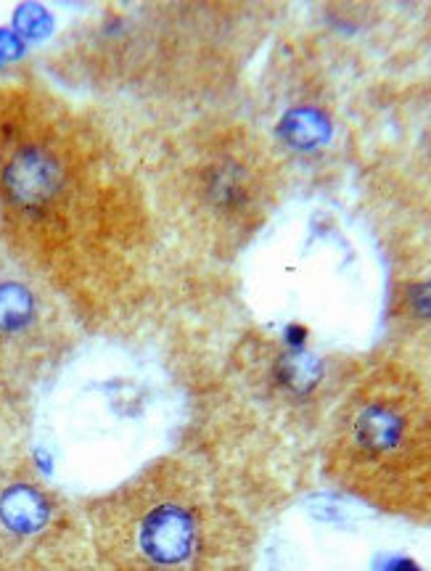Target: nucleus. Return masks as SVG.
<instances>
[{
	"instance_id": "7ed1b4c3",
	"label": "nucleus",
	"mask_w": 431,
	"mask_h": 571,
	"mask_svg": "<svg viewBox=\"0 0 431 571\" xmlns=\"http://www.w3.org/2000/svg\"><path fill=\"white\" fill-rule=\"evenodd\" d=\"M326 471L344 492L431 524V392L402 365L357 381L336 410Z\"/></svg>"
},
{
	"instance_id": "20e7f679",
	"label": "nucleus",
	"mask_w": 431,
	"mask_h": 571,
	"mask_svg": "<svg viewBox=\"0 0 431 571\" xmlns=\"http://www.w3.org/2000/svg\"><path fill=\"white\" fill-rule=\"evenodd\" d=\"M215 6L114 8L80 24L59 51L64 77L101 93L191 96L231 64Z\"/></svg>"
},
{
	"instance_id": "39448f33",
	"label": "nucleus",
	"mask_w": 431,
	"mask_h": 571,
	"mask_svg": "<svg viewBox=\"0 0 431 571\" xmlns=\"http://www.w3.org/2000/svg\"><path fill=\"white\" fill-rule=\"evenodd\" d=\"M278 167L241 122L204 119L167 156L164 199L178 225L207 252L231 254L268 220Z\"/></svg>"
},
{
	"instance_id": "f257e3e1",
	"label": "nucleus",
	"mask_w": 431,
	"mask_h": 571,
	"mask_svg": "<svg viewBox=\"0 0 431 571\" xmlns=\"http://www.w3.org/2000/svg\"><path fill=\"white\" fill-rule=\"evenodd\" d=\"M0 241L80 318H119L146 294L141 175L96 114L35 77H0Z\"/></svg>"
},
{
	"instance_id": "6e6552de",
	"label": "nucleus",
	"mask_w": 431,
	"mask_h": 571,
	"mask_svg": "<svg viewBox=\"0 0 431 571\" xmlns=\"http://www.w3.org/2000/svg\"><path fill=\"white\" fill-rule=\"evenodd\" d=\"M286 135H289V141L294 143V146H299V149H313V146H318V143L326 138L328 127L318 112L299 109V112H294L286 119Z\"/></svg>"
},
{
	"instance_id": "f03ea898",
	"label": "nucleus",
	"mask_w": 431,
	"mask_h": 571,
	"mask_svg": "<svg viewBox=\"0 0 431 571\" xmlns=\"http://www.w3.org/2000/svg\"><path fill=\"white\" fill-rule=\"evenodd\" d=\"M93 571H249L254 532L199 463L159 458L85 508Z\"/></svg>"
},
{
	"instance_id": "0eeeda50",
	"label": "nucleus",
	"mask_w": 431,
	"mask_h": 571,
	"mask_svg": "<svg viewBox=\"0 0 431 571\" xmlns=\"http://www.w3.org/2000/svg\"><path fill=\"white\" fill-rule=\"evenodd\" d=\"M67 307L6 257L0 265V410L32 392L67 347Z\"/></svg>"
},
{
	"instance_id": "423d86ee",
	"label": "nucleus",
	"mask_w": 431,
	"mask_h": 571,
	"mask_svg": "<svg viewBox=\"0 0 431 571\" xmlns=\"http://www.w3.org/2000/svg\"><path fill=\"white\" fill-rule=\"evenodd\" d=\"M0 571H93L85 513L22 458H0Z\"/></svg>"
}]
</instances>
